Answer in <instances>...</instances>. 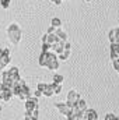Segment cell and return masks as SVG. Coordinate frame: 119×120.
Masks as SVG:
<instances>
[{
  "instance_id": "obj_15",
  "label": "cell",
  "mask_w": 119,
  "mask_h": 120,
  "mask_svg": "<svg viewBox=\"0 0 119 120\" xmlns=\"http://www.w3.org/2000/svg\"><path fill=\"white\" fill-rule=\"evenodd\" d=\"M76 106H77L80 110H83V112H86V110L88 109V108H87V102H86L84 99H81V98L79 99V102H77V105H76Z\"/></svg>"
},
{
  "instance_id": "obj_5",
  "label": "cell",
  "mask_w": 119,
  "mask_h": 120,
  "mask_svg": "<svg viewBox=\"0 0 119 120\" xmlns=\"http://www.w3.org/2000/svg\"><path fill=\"white\" fill-rule=\"evenodd\" d=\"M25 102V110H30V112H32L34 109H36V108H39L38 106V98L36 96H31V98H28L27 101H24Z\"/></svg>"
},
{
  "instance_id": "obj_34",
  "label": "cell",
  "mask_w": 119,
  "mask_h": 120,
  "mask_svg": "<svg viewBox=\"0 0 119 120\" xmlns=\"http://www.w3.org/2000/svg\"><path fill=\"white\" fill-rule=\"evenodd\" d=\"M86 1H87V3H88V1H91V0H86Z\"/></svg>"
},
{
  "instance_id": "obj_11",
  "label": "cell",
  "mask_w": 119,
  "mask_h": 120,
  "mask_svg": "<svg viewBox=\"0 0 119 120\" xmlns=\"http://www.w3.org/2000/svg\"><path fill=\"white\" fill-rule=\"evenodd\" d=\"M52 50H53L55 53L60 55V53L64 50V42H62V41H58L56 43H53V45H52Z\"/></svg>"
},
{
  "instance_id": "obj_21",
  "label": "cell",
  "mask_w": 119,
  "mask_h": 120,
  "mask_svg": "<svg viewBox=\"0 0 119 120\" xmlns=\"http://www.w3.org/2000/svg\"><path fill=\"white\" fill-rule=\"evenodd\" d=\"M10 3H11V0H0V6H1L4 10H7V8H8Z\"/></svg>"
},
{
  "instance_id": "obj_24",
  "label": "cell",
  "mask_w": 119,
  "mask_h": 120,
  "mask_svg": "<svg viewBox=\"0 0 119 120\" xmlns=\"http://www.w3.org/2000/svg\"><path fill=\"white\" fill-rule=\"evenodd\" d=\"M109 59H111V60H116V59H119V55L116 53V52L109 50Z\"/></svg>"
},
{
  "instance_id": "obj_32",
  "label": "cell",
  "mask_w": 119,
  "mask_h": 120,
  "mask_svg": "<svg viewBox=\"0 0 119 120\" xmlns=\"http://www.w3.org/2000/svg\"><path fill=\"white\" fill-rule=\"evenodd\" d=\"M0 101H3V91H0Z\"/></svg>"
},
{
  "instance_id": "obj_30",
  "label": "cell",
  "mask_w": 119,
  "mask_h": 120,
  "mask_svg": "<svg viewBox=\"0 0 119 120\" xmlns=\"http://www.w3.org/2000/svg\"><path fill=\"white\" fill-rule=\"evenodd\" d=\"M51 1H52L53 4H56V6H59V4H62V1H63V0H51Z\"/></svg>"
},
{
  "instance_id": "obj_20",
  "label": "cell",
  "mask_w": 119,
  "mask_h": 120,
  "mask_svg": "<svg viewBox=\"0 0 119 120\" xmlns=\"http://www.w3.org/2000/svg\"><path fill=\"white\" fill-rule=\"evenodd\" d=\"M49 50H52V45L48 43V42L42 43V52H49Z\"/></svg>"
},
{
  "instance_id": "obj_22",
  "label": "cell",
  "mask_w": 119,
  "mask_h": 120,
  "mask_svg": "<svg viewBox=\"0 0 119 120\" xmlns=\"http://www.w3.org/2000/svg\"><path fill=\"white\" fill-rule=\"evenodd\" d=\"M105 120H119V117L114 113H108V115H105Z\"/></svg>"
},
{
  "instance_id": "obj_6",
  "label": "cell",
  "mask_w": 119,
  "mask_h": 120,
  "mask_svg": "<svg viewBox=\"0 0 119 120\" xmlns=\"http://www.w3.org/2000/svg\"><path fill=\"white\" fill-rule=\"evenodd\" d=\"M49 59H51V50H49V52H42V50H41L39 60H38L39 66H41V67H46V64H48Z\"/></svg>"
},
{
  "instance_id": "obj_31",
  "label": "cell",
  "mask_w": 119,
  "mask_h": 120,
  "mask_svg": "<svg viewBox=\"0 0 119 120\" xmlns=\"http://www.w3.org/2000/svg\"><path fill=\"white\" fill-rule=\"evenodd\" d=\"M3 52H4V48H0V57L3 56Z\"/></svg>"
},
{
  "instance_id": "obj_25",
  "label": "cell",
  "mask_w": 119,
  "mask_h": 120,
  "mask_svg": "<svg viewBox=\"0 0 119 120\" xmlns=\"http://www.w3.org/2000/svg\"><path fill=\"white\" fill-rule=\"evenodd\" d=\"M46 87H48V84H45V82H38V87H36V88L44 92V91L46 90Z\"/></svg>"
},
{
  "instance_id": "obj_1",
  "label": "cell",
  "mask_w": 119,
  "mask_h": 120,
  "mask_svg": "<svg viewBox=\"0 0 119 120\" xmlns=\"http://www.w3.org/2000/svg\"><path fill=\"white\" fill-rule=\"evenodd\" d=\"M6 32H7L8 41H10L13 45H18V43H20L21 36H23V32H21V28L18 27V24H16V22L10 24V25L7 27Z\"/></svg>"
},
{
  "instance_id": "obj_29",
  "label": "cell",
  "mask_w": 119,
  "mask_h": 120,
  "mask_svg": "<svg viewBox=\"0 0 119 120\" xmlns=\"http://www.w3.org/2000/svg\"><path fill=\"white\" fill-rule=\"evenodd\" d=\"M46 32H49V34H52V32H56V27H53V25H51Z\"/></svg>"
},
{
  "instance_id": "obj_18",
  "label": "cell",
  "mask_w": 119,
  "mask_h": 120,
  "mask_svg": "<svg viewBox=\"0 0 119 120\" xmlns=\"http://www.w3.org/2000/svg\"><path fill=\"white\" fill-rule=\"evenodd\" d=\"M51 25H53V27L59 28V27H62V20L58 18V17H53V18H52V21H51Z\"/></svg>"
},
{
  "instance_id": "obj_33",
  "label": "cell",
  "mask_w": 119,
  "mask_h": 120,
  "mask_svg": "<svg viewBox=\"0 0 119 120\" xmlns=\"http://www.w3.org/2000/svg\"><path fill=\"white\" fill-rule=\"evenodd\" d=\"M1 70H4V68H3V66H1V63H0V71H1Z\"/></svg>"
},
{
  "instance_id": "obj_4",
  "label": "cell",
  "mask_w": 119,
  "mask_h": 120,
  "mask_svg": "<svg viewBox=\"0 0 119 120\" xmlns=\"http://www.w3.org/2000/svg\"><path fill=\"white\" fill-rule=\"evenodd\" d=\"M66 119H69V120H80V119H84V112H83V110H80L77 106H74V108L71 109V112L66 116Z\"/></svg>"
},
{
  "instance_id": "obj_17",
  "label": "cell",
  "mask_w": 119,
  "mask_h": 120,
  "mask_svg": "<svg viewBox=\"0 0 119 120\" xmlns=\"http://www.w3.org/2000/svg\"><path fill=\"white\" fill-rule=\"evenodd\" d=\"M63 81H64V77H63L62 74H53V82H56V84H63Z\"/></svg>"
},
{
  "instance_id": "obj_13",
  "label": "cell",
  "mask_w": 119,
  "mask_h": 120,
  "mask_svg": "<svg viewBox=\"0 0 119 120\" xmlns=\"http://www.w3.org/2000/svg\"><path fill=\"white\" fill-rule=\"evenodd\" d=\"M14 96L13 90H3V102H8Z\"/></svg>"
},
{
  "instance_id": "obj_14",
  "label": "cell",
  "mask_w": 119,
  "mask_h": 120,
  "mask_svg": "<svg viewBox=\"0 0 119 120\" xmlns=\"http://www.w3.org/2000/svg\"><path fill=\"white\" fill-rule=\"evenodd\" d=\"M42 94H44V96H46V98H51V96H53V95H55V91H53V85H52V84H48L46 90L44 91Z\"/></svg>"
},
{
  "instance_id": "obj_26",
  "label": "cell",
  "mask_w": 119,
  "mask_h": 120,
  "mask_svg": "<svg viewBox=\"0 0 119 120\" xmlns=\"http://www.w3.org/2000/svg\"><path fill=\"white\" fill-rule=\"evenodd\" d=\"M112 66H114L115 71H116V73H119V59H116V60H112Z\"/></svg>"
},
{
  "instance_id": "obj_2",
  "label": "cell",
  "mask_w": 119,
  "mask_h": 120,
  "mask_svg": "<svg viewBox=\"0 0 119 120\" xmlns=\"http://www.w3.org/2000/svg\"><path fill=\"white\" fill-rule=\"evenodd\" d=\"M81 96H80V94L77 92L76 90H70L67 92V98H66V102L71 106V108H74L76 105H77V102H79V99H80Z\"/></svg>"
},
{
  "instance_id": "obj_3",
  "label": "cell",
  "mask_w": 119,
  "mask_h": 120,
  "mask_svg": "<svg viewBox=\"0 0 119 120\" xmlns=\"http://www.w3.org/2000/svg\"><path fill=\"white\" fill-rule=\"evenodd\" d=\"M55 108L59 110L60 115H63V116H67L71 112V109H73L67 102H58V103H55Z\"/></svg>"
},
{
  "instance_id": "obj_9",
  "label": "cell",
  "mask_w": 119,
  "mask_h": 120,
  "mask_svg": "<svg viewBox=\"0 0 119 120\" xmlns=\"http://www.w3.org/2000/svg\"><path fill=\"white\" fill-rule=\"evenodd\" d=\"M84 119L86 120H98V113L94 109H87L84 112Z\"/></svg>"
},
{
  "instance_id": "obj_23",
  "label": "cell",
  "mask_w": 119,
  "mask_h": 120,
  "mask_svg": "<svg viewBox=\"0 0 119 120\" xmlns=\"http://www.w3.org/2000/svg\"><path fill=\"white\" fill-rule=\"evenodd\" d=\"M24 119H27V120H35V117H34L32 112H30V110H27V112H25V116H24Z\"/></svg>"
},
{
  "instance_id": "obj_8",
  "label": "cell",
  "mask_w": 119,
  "mask_h": 120,
  "mask_svg": "<svg viewBox=\"0 0 119 120\" xmlns=\"http://www.w3.org/2000/svg\"><path fill=\"white\" fill-rule=\"evenodd\" d=\"M31 96H32V92H31V88L28 87V85H25V87L21 90L20 95H18V98H20L21 101H27L28 98H31Z\"/></svg>"
},
{
  "instance_id": "obj_16",
  "label": "cell",
  "mask_w": 119,
  "mask_h": 120,
  "mask_svg": "<svg viewBox=\"0 0 119 120\" xmlns=\"http://www.w3.org/2000/svg\"><path fill=\"white\" fill-rule=\"evenodd\" d=\"M70 53H71V50H70V49H64V50H63L60 55H58V56H59L60 60H67L69 57H70Z\"/></svg>"
},
{
  "instance_id": "obj_19",
  "label": "cell",
  "mask_w": 119,
  "mask_h": 120,
  "mask_svg": "<svg viewBox=\"0 0 119 120\" xmlns=\"http://www.w3.org/2000/svg\"><path fill=\"white\" fill-rule=\"evenodd\" d=\"M53 85V91H55V95H60L62 94V84H56V82H52Z\"/></svg>"
},
{
  "instance_id": "obj_7",
  "label": "cell",
  "mask_w": 119,
  "mask_h": 120,
  "mask_svg": "<svg viewBox=\"0 0 119 120\" xmlns=\"http://www.w3.org/2000/svg\"><path fill=\"white\" fill-rule=\"evenodd\" d=\"M108 38H109V43L119 42V28H112L108 34Z\"/></svg>"
},
{
  "instance_id": "obj_27",
  "label": "cell",
  "mask_w": 119,
  "mask_h": 120,
  "mask_svg": "<svg viewBox=\"0 0 119 120\" xmlns=\"http://www.w3.org/2000/svg\"><path fill=\"white\" fill-rule=\"evenodd\" d=\"M32 115H34V117H35V120L39 117V108H36V109H34L32 110Z\"/></svg>"
},
{
  "instance_id": "obj_10",
  "label": "cell",
  "mask_w": 119,
  "mask_h": 120,
  "mask_svg": "<svg viewBox=\"0 0 119 120\" xmlns=\"http://www.w3.org/2000/svg\"><path fill=\"white\" fill-rule=\"evenodd\" d=\"M8 74H10V77H11L13 82L18 81V80L21 78V77H20V71H18V68H17V67H11V68H8Z\"/></svg>"
},
{
  "instance_id": "obj_28",
  "label": "cell",
  "mask_w": 119,
  "mask_h": 120,
  "mask_svg": "<svg viewBox=\"0 0 119 120\" xmlns=\"http://www.w3.org/2000/svg\"><path fill=\"white\" fill-rule=\"evenodd\" d=\"M44 94H42V91H39L38 88H36V91L34 92V96H36V98H39V96H42Z\"/></svg>"
},
{
  "instance_id": "obj_12",
  "label": "cell",
  "mask_w": 119,
  "mask_h": 120,
  "mask_svg": "<svg viewBox=\"0 0 119 120\" xmlns=\"http://www.w3.org/2000/svg\"><path fill=\"white\" fill-rule=\"evenodd\" d=\"M56 35H58L59 41H62V42H66V41H67V32L63 31L60 27L59 28H56Z\"/></svg>"
}]
</instances>
